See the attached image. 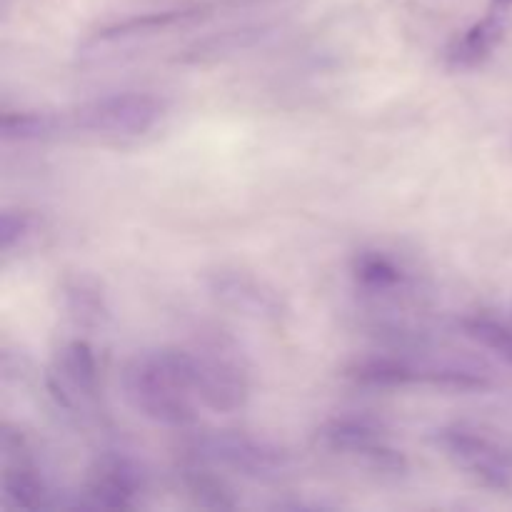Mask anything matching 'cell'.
Returning <instances> with one entry per match:
<instances>
[{"mask_svg": "<svg viewBox=\"0 0 512 512\" xmlns=\"http://www.w3.org/2000/svg\"><path fill=\"white\" fill-rule=\"evenodd\" d=\"M438 448L465 470L473 475L480 485L490 490H510L512 488V463L508 455L490 443L483 435L473 433L468 428H443L435 435Z\"/></svg>", "mask_w": 512, "mask_h": 512, "instance_id": "obj_7", "label": "cell"}, {"mask_svg": "<svg viewBox=\"0 0 512 512\" xmlns=\"http://www.w3.org/2000/svg\"><path fill=\"white\" fill-rule=\"evenodd\" d=\"M350 273L358 288L368 293H393L405 283L403 265L383 250H363L355 255Z\"/></svg>", "mask_w": 512, "mask_h": 512, "instance_id": "obj_15", "label": "cell"}, {"mask_svg": "<svg viewBox=\"0 0 512 512\" xmlns=\"http://www.w3.org/2000/svg\"><path fill=\"white\" fill-rule=\"evenodd\" d=\"M265 35L263 28H243V30H228V33L213 35V38L200 40L195 48H190L183 55V63H208V60L225 58V55L240 53V50L250 48L258 43Z\"/></svg>", "mask_w": 512, "mask_h": 512, "instance_id": "obj_18", "label": "cell"}, {"mask_svg": "<svg viewBox=\"0 0 512 512\" xmlns=\"http://www.w3.org/2000/svg\"><path fill=\"white\" fill-rule=\"evenodd\" d=\"M505 38V20L500 10H490L485 18L463 30V35L453 40L445 50V68L453 73L475 70L495 53Z\"/></svg>", "mask_w": 512, "mask_h": 512, "instance_id": "obj_13", "label": "cell"}, {"mask_svg": "<svg viewBox=\"0 0 512 512\" xmlns=\"http://www.w3.org/2000/svg\"><path fill=\"white\" fill-rule=\"evenodd\" d=\"M460 330L480 348L493 350L505 363H512V325L490 315H468L460 320Z\"/></svg>", "mask_w": 512, "mask_h": 512, "instance_id": "obj_17", "label": "cell"}, {"mask_svg": "<svg viewBox=\"0 0 512 512\" xmlns=\"http://www.w3.org/2000/svg\"><path fill=\"white\" fill-rule=\"evenodd\" d=\"M145 490V475L133 458L105 453L90 468L78 508L133 510Z\"/></svg>", "mask_w": 512, "mask_h": 512, "instance_id": "obj_6", "label": "cell"}, {"mask_svg": "<svg viewBox=\"0 0 512 512\" xmlns=\"http://www.w3.org/2000/svg\"><path fill=\"white\" fill-rule=\"evenodd\" d=\"M98 358L90 343L70 340L63 345L55 358L53 370L48 373V390L55 405L63 410H78V405L88 403L98 395Z\"/></svg>", "mask_w": 512, "mask_h": 512, "instance_id": "obj_9", "label": "cell"}, {"mask_svg": "<svg viewBox=\"0 0 512 512\" xmlns=\"http://www.w3.org/2000/svg\"><path fill=\"white\" fill-rule=\"evenodd\" d=\"M120 388L130 408L153 423L175 430L198 423L190 350L163 348L135 355L123 365Z\"/></svg>", "mask_w": 512, "mask_h": 512, "instance_id": "obj_1", "label": "cell"}, {"mask_svg": "<svg viewBox=\"0 0 512 512\" xmlns=\"http://www.w3.org/2000/svg\"><path fill=\"white\" fill-rule=\"evenodd\" d=\"M165 103L150 93H115L63 115L65 130L103 138H140L163 120Z\"/></svg>", "mask_w": 512, "mask_h": 512, "instance_id": "obj_2", "label": "cell"}, {"mask_svg": "<svg viewBox=\"0 0 512 512\" xmlns=\"http://www.w3.org/2000/svg\"><path fill=\"white\" fill-rule=\"evenodd\" d=\"M190 455L210 465H220L250 480H275L288 470V453L270 440L253 438L233 430H215V433L195 438Z\"/></svg>", "mask_w": 512, "mask_h": 512, "instance_id": "obj_4", "label": "cell"}, {"mask_svg": "<svg viewBox=\"0 0 512 512\" xmlns=\"http://www.w3.org/2000/svg\"><path fill=\"white\" fill-rule=\"evenodd\" d=\"M193 355V390L200 405L213 413H238L250 395V380L243 365L223 348L190 350Z\"/></svg>", "mask_w": 512, "mask_h": 512, "instance_id": "obj_5", "label": "cell"}, {"mask_svg": "<svg viewBox=\"0 0 512 512\" xmlns=\"http://www.w3.org/2000/svg\"><path fill=\"white\" fill-rule=\"evenodd\" d=\"M180 485L185 488L188 498L193 500L198 508L205 510H233L238 508L233 490L225 485L223 478L210 470V463L195 458V455H185L183 465H180Z\"/></svg>", "mask_w": 512, "mask_h": 512, "instance_id": "obj_14", "label": "cell"}, {"mask_svg": "<svg viewBox=\"0 0 512 512\" xmlns=\"http://www.w3.org/2000/svg\"><path fill=\"white\" fill-rule=\"evenodd\" d=\"M68 310L80 325H98L105 318L103 295L90 280H75L65 288Z\"/></svg>", "mask_w": 512, "mask_h": 512, "instance_id": "obj_19", "label": "cell"}, {"mask_svg": "<svg viewBox=\"0 0 512 512\" xmlns=\"http://www.w3.org/2000/svg\"><path fill=\"white\" fill-rule=\"evenodd\" d=\"M208 288L225 308L248 318L278 320L285 310L280 295L245 270H215L208 275Z\"/></svg>", "mask_w": 512, "mask_h": 512, "instance_id": "obj_10", "label": "cell"}, {"mask_svg": "<svg viewBox=\"0 0 512 512\" xmlns=\"http://www.w3.org/2000/svg\"><path fill=\"white\" fill-rule=\"evenodd\" d=\"M65 133V118L58 113H25V110H5L0 118L3 140H45Z\"/></svg>", "mask_w": 512, "mask_h": 512, "instance_id": "obj_16", "label": "cell"}, {"mask_svg": "<svg viewBox=\"0 0 512 512\" xmlns=\"http://www.w3.org/2000/svg\"><path fill=\"white\" fill-rule=\"evenodd\" d=\"M35 228V218L30 213H20V210H5L0 215V250L5 255L23 243Z\"/></svg>", "mask_w": 512, "mask_h": 512, "instance_id": "obj_20", "label": "cell"}, {"mask_svg": "<svg viewBox=\"0 0 512 512\" xmlns=\"http://www.w3.org/2000/svg\"><path fill=\"white\" fill-rule=\"evenodd\" d=\"M320 448L335 455L355 458L373 473L385 478H403L408 475V460L398 448L388 443L385 430L368 418H330L315 433Z\"/></svg>", "mask_w": 512, "mask_h": 512, "instance_id": "obj_3", "label": "cell"}, {"mask_svg": "<svg viewBox=\"0 0 512 512\" xmlns=\"http://www.w3.org/2000/svg\"><path fill=\"white\" fill-rule=\"evenodd\" d=\"M512 5V0H493V10H500V13H503V10H508Z\"/></svg>", "mask_w": 512, "mask_h": 512, "instance_id": "obj_21", "label": "cell"}, {"mask_svg": "<svg viewBox=\"0 0 512 512\" xmlns=\"http://www.w3.org/2000/svg\"><path fill=\"white\" fill-rule=\"evenodd\" d=\"M345 378L358 388L395 390L410 385H433L440 388L443 368H418L408 360L398 358H365L345 370Z\"/></svg>", "mask_w": 512, "mask_h": 512, "instance_id": "obj_12", "label": "cell"}, {"mask_svg": "<svg viewBox=\"0 0 512 512\" xmlns=\"http://www.w3.org/2000/svg\"><path fill=\"white\" fill-rule=\"evenodd\" d=\"M213 5L205 3H193V5H178V8H165L155 10V13H143L133 15V18L118 20V23H110L105 28H100L98 33L90 38V48H98V45H115L123 43V40H135L145 38V35L163 33V30H173L178 25H190L198 23V20L208 18Z\"/></svg>", "mask_w": 512, "mask_h": 512, "instance_id": "obj_11", "label": "cell"}, {"mask_svg": "<svg viewBox=\"0 0 512 512\" xmlns=\"http://www.w3.org/2000/svg\"><path fill=\"white\" fill-rule=\"evenodd\" d=\"M0 455H3V498L13 508L23 510L53 508L50 490L35 460L30 458L25 435L8 423L0 433Z\"/></svg>", "mask_w": 512, "mask_h": 512, "instance_id": "obj_8", "label": "cell"}]
</instances>
